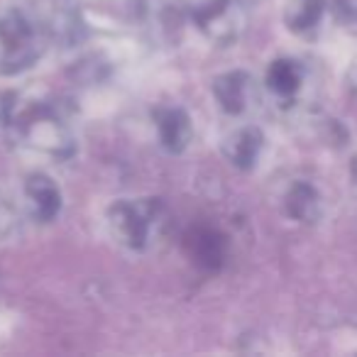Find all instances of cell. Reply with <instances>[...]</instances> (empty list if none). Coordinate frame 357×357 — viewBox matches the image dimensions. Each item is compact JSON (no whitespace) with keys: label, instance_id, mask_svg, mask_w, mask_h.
<instances>
[{"label":"cell","instance_id":"9","mask_svg":"<svg viewBox=\"0 0 357 357\" xmlns=\"http://www.w3.org/2000/svg\"><path fill=\"white\" fill-rule=\"evenodd\" d=\"M186 250L191 259L204 269H218L225 257V243L215 230L211 228H196L186 238Z\"/></svg>","mask_w":357,"mask_h":357},{"label":"cell","instance_id":"7","mask_svg":"<svg viewBox=\"0 0 357 357\" xmlns=\"http://www.w3.org/2000/svg\"><path fill=\"white\" fill-rule=\"evenodd\" d=\"M252 79L245 71H228L213 79V96L228 115H240L248 110Z\"/></svg>","mask_w":357,"mask_h":357},{"label":"cell","instance_id":"12","mask_svg":"<svg viewBox=\"0 0 357 357\" xmlns=\"http://www.w3.org/2000/svg\"><path fill=\"white\" fill-rule=\"evenodd\" d=\"M287 206L294 218L308 220V218H313V211H316V194H313V189H308L306 184H298V186H294L291 194H289Z\"/></svg>","mask_w":357,"mask_h":357},{"label":"cell","instance_id":"3","mask_svg":"<svg viewBox=\"0 0 357 357\" xmlns=\"http://www.w3.org/2000/svg\"><path fill=\"white\" fill-rule=\"evenodd\" d=\"M40 56V37L22 13L13 10L0 17V71L20 74Z\"/></svg>","mask_w":357,"mask_h":357},{"label":"cell","instance_id":"8","mask_svg":"<svg viewBox=\"0 0 357 357\" xmlns=\"http://www.w3.org/2000/svg\"><path fill=\"white\" fill-rule=\"evenodd\" d=\"M262 149V132L257 128H240L223 139V154L233 167L252 169Z\"/></svg>","mask_w":357,"mask_h":357},{"label":"cell","instance_id":"10","mask_svg":"<svg viewBox=\"0 0 357 357\" xmlns=\"http://www.w3.org/2000/svg\"><path fill=\"white\" fill-rule=\"evenodd\" d=\"M267 86L272 93H277L279 98H289L301 89V69L296 61L279 59L269 66L267 71Z\"/></svg>","mask_w":357,"mask_h":357},{"label":"cell","instance_id":"2","mask_svg":"<svg viewBox=\"0 0 357 357\" xmlns=\"http://www.w3.org/2000/svg\"><path fill=\"white\" fill-rule=\"evenodd\" d=\"M6 120L13 135L27 147L42 149L52 157H71L74 137L61 115L45 100H30L27 105H8Z\"/></svg>","mask_w":357,"mask_h":357},{"label":"cell","instance_id":"1","mask_svg":"<svg viewBox=\"0 0 357 357\" xmlns=\"http://www.w3.org/2000/svg\"><path fill=\"white\" fill-rule=\"evenodd\" d=\"M113 240L132 252H144L169 228L167 206L159 199H120L105 213Z\"/></svg>","mask_w":357,"mask_h":357},{"label":"cell","instance_id":"6","mask_svg":"<svg viewBox=\"0 0 357 357\" xmlns=\"http://www.w3.org/2000/svg\"><path fill=\"white\" fill-rule=\"evenodd\" d=\"M25 201L32 218L50 223L61 211V191L56 181L47 174H32L25 181Z\"/></svg>","mask_w":357,"mask_h":357},{"label":"cell","instance_id":"11","mask_svg":"<svg viewBox=\"0 0 357 357\" xmlns=\"http://www.w3.org/2000/svg\"><path fill=\"white\" fill-rule=\"evenodd\" d=\"M321 17V0H291L287 10V22L291 30H311Z\"/></svg>","mask_w":357,"mask_h":357},{"label":"cell","instance_id":"5","mask_svg":"<svg viewBox=\"0 0 357 357\" xmlns=\"http://www.w3.org/2000/svg\"><path fill=\"white\" fill-rule=\"evenodd\" d=\"M154 128H157L159 142L167 152L178 154L189 147L191 137H194V125L184 108L178 105H159L152 113Z\"/></svg>","mask_w":357,"mask_h":357},{"label":"cell","instance_id":"4","mask_svg":"<svg viewBox=\"0 0 357 357\" xmlns=\"http://www.w3.org/2000/svg\"><path fill=\"white\" fill-rule=\"evenodd\" d=\"M189 20L213 42H230L235 37L233 0H184Z\"/></svg>","mask_w":357,"mask_h":357}]
</instances>
